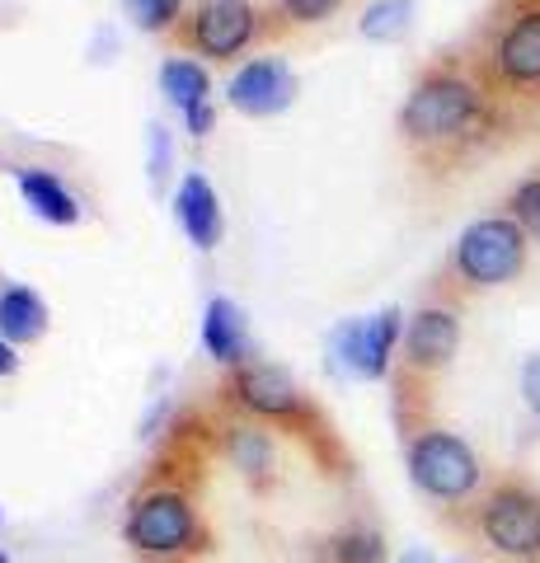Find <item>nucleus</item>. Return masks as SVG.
<instances>
[{
    "label": "nucleus",
    "mask_w": 540,
    "mask_h": 563,
    "mask_svg": "<svg viewBox=\"0 0 540 563\" xmlns=\"http://www.w3.org/2000/svg\"><path fill=\"white\" fill-rule=\"evenodd\" d=\"M235 461H240V470H264L268 465V437L240 428L235 432Z\"/></svg>",
    "instance_id": "21"
},
{
    "label": "nucleus",
    "mask_w": 540,
    "mask_h": 563,
    "mask_svg": "<svg viewBox=\"0 0 540 563\" xmlns=\"http://www.w3.org/2000/svg\"><path fill=\"white\" fill-rule=\"evenodd\" d=\"M0 563H5V554H0Z\"/></svg>",
    "instance_id": "27"
},
{
    "label": "nucleus",
    "mask_w": 540,
    "mask_h": 563,
    "mask_svg": "<svg viewBox=\"0 0 540 563\" xmlns=\"http://www.w3.org/2000/svg\"><path fill=\"white\" fill-rule=\"evenodd\" d=\"M14 366H20V357H14L10 339H0V376H14Z\"/></svg>",
    "instance_id": "25"
},
{
    "label": "nucleus",
    "mask_w": 540,
    "mask_h": 563,
    "mask_svg": "<svg viewBox=\"0 0 540 563\" xmlns=\"http://www.w3.org/2000/svg\"><path fill=\"white\" fill-rule=\"evenodd\" d=\"M161 95L179 113H194V109L207 103V95H212V76H207V66L188 62V57H169L161 66Z\"/></svg>",
    "instance_id": "16"
},
{
    "label": "nucleus",
    "mask_w": 540,
    "mask_h": 563,
    "mask_svg": "<svg viewBox=\"0 0 540 563\" xmlns=\"http://www.w3.org/2000/svg\"><path fill=\"white\" fill-rule=\"evenodd\" d=\"M43 329H47V306L38 291H29V287L0 291V339L33 343V339H43Z\"/></svg>",
    "instance_id": "14"
},
{
    "label": "nucleus",
    "mask_w": 540,
    "mask_h": 563,
    "mask_svg": "<svg viewBox=\"0 0 540 563\" xmlns=\"http://www.w3.org/2000/svg\"><path fill=\"white\" fill-rule=\"evenodd\" d=\"M399 563H438V559H432L428 550H409V554H405V559H399Z\"/></svg>",
    "instance_id": "26"
},
{
    "label": "nucleus",
    "mask_w": 540,
    "mask_h": 563,
    "mask_svg": "<svg viewBox=\"0 0 540 563\" xmlns=\"http://www.w3.org/2000/svg\"><path fill=\"white\" fill-rule=\"evenodd\" d=\"M179 5L184 0H123L128 20L136 29H146V33H165L174 20H179Z\"/></svg>",
    "instance_id": "19"
},
{
    "label": "nucleus",
    "mask_w": 540,
    "mask_h": 563,
    "mask_svg": "<svg viewBox=\"0 0 540 563\" xmlns=\"http://www.w3.org/2000/svg\"><path fill=\"white\" fill-rule=\"evenodd\" d=\"M235 395L258 418H296L301 413V390H296V380L283 372V366H268V362L235 366Z\"/></svg>",
    "instance_id": "11"
},
{
    "label": "nucleus",
    "mask_w": 540,
    "mask_h": 563,
    "mask_svg": "<svg viewBox=\"0 0 540 563\" xmlns=\"http://www.w3.org/2000/svg\"><path fill=\"white\" fill-rule=\"evenodd\" d=\"M521 404L540 418V352H531V357L521 362Z\"/></svg>",
    "instance_id": "23"
},
{
    "label": "nucleus",
    "mask_w": 540,
    "mask_h": 563,
    "mask_svg": "<svg viewBox=\"0 0 540 563\" xmlns=\"http://www.w3.org/2000/svg\"><path fill=\"white\" fill-rule=\"evenodd\" d=\"M489 128V99L470 76L451 66L428 70L399 109V132L418 155H447L480 141Z\"/></svg>",
    "instance_id": "1"
},
{
    "label": "nucleus",
    "mask_w": 540,
    "mask_h": 563,
    "mask_svg": "<svg viewBox=\"0 0 540 563\" xmlns=\"http://www.w3.org/2000/svg\"><path fill=\"white\" fill-rule=\"evenodd\" d=\"M508 217L527 231L536 244H540V179H521L517 188H513V198H508Z\"/></svg>",
    "instance_id": "20"
},
{
    "label": "nucleus",
    "mask_w": 540,
    "mask_h": 563,
    "mask_svg": "<svg viewBox=\"0 0 540 563\" xmlns=\"http://www.w3.org/2000/svg\"><path fill=\"white\" fill-rule=\"evenodd\" d=\"M480 540L508 563H540V493L527 484H498L480 503Z\"/></svg>",
    "instance_id": "4"
},
{
    "label": "nucleus",
    "mask_w": 540,
    "mask_h": 563,
    "mask_svg": "<svg viewBox=\"0 0 540 563\" xmlns=\"http://www.w3.org/2000/svg\"><path fill=\"white\" fill-rule=\"evenodd\" d=\"M225 95H231V109L235 113H245V118H273V113H283L287 103L296 99V76H291L287 62L258 57V62L235 70V80H231V90H225Z\"/></svg>",
    "instance_id": "10"
},
{
    "label": "nucleus",
    "mask_w": 540,
    "mask_h": 563,
    "mask_svg": "<svg viewBox=\"0 0 540 563\" xmlns=\"http://www.w3.org/2000/svg\"><path fill=\"white\" fill-rule=\"evenodd\" d=\"M258 33L254 0H198L184 20V43L202 52V57H240Z\"/></svg>",
    "instance_id": "6"
},
{
    "label": "nucleus",
    "mask_w": 540,
    "mask_h": 563,
    "mask_svg": "<svg viewBox=\"0 0 540 563\" xmlns=\"http://www.w3.org/2000/svg\"><path fill=\"white\" fill-rule=\"evenodd\" d=\"M527 250L531 235L513 217H480L465 225L456 250H451V273L465 287H503V282L527 273Z\"/></svg>",
    "instance_id": "2"
},
{
    "label": "nucleus",
    "mask_w": 540,
    "mask_h": 563,
    "mask_svg": "<svg viewBox=\"0 0 540 563\" xmlns=\"http://www.w3.org/2000/svg\"><path fill=\"white\" fill-rule=\"evenodd\" d=\"M198 540V517L184 493H146L128 517V544L146 554H179Z\"/></svg>",
    "instance_id": "7"
},
{
    "label": "nucleus",
    "mask_w": 540,
    "mask_h": 563,
    "mask_svg": "<svg viewBox=\"0 0 540 563\" xmlns=\"http://www.w3.org/2000/svg\"><path fill=\"white\" fill-rule=\"evenodd\" d=\"M20 192H24V202L52 225H76L80 221L76 198L66 192V184L52 179L47 169H20Z\"/></svg>",
    "instance_id": "15"
},
{
    "label": "nucleus",
    "mask_w": 540,
    "mask_h": 563,
    "mask_svg": "<svg viewBox=\"0 0 540 563\" xmlns=\"http://www.w3.org/2000/svg\"><path fill=\"white\" fill-rule=\"evenodd\" d=\"M343 5V0H283V10H287V20H296V24H320V20H329Z\"/></svg>",
    "instance_id": "22"
},
{
    "label": "nucleus",
    "mask_w": 540,
    "mask_h": 563,
    "mask_svg": "<svg viewBox=\"0 0 540 563\" xmlns=\"http://www.w3.org/2000/svg\"><path fill=\"white\" fill-rule=\"evenodd\" d=\"M461 347V314L451 306H423L405 324V366L414 376H438Z\"/></svg>",
    "instance_id": "9"
},
{
    "label": "nucleus",
    "mask_w": 540,
    "mask_h": 563,
    "mask_svg": "<svg viewBox=\"0 0 540 563\" xmlns=\"http://www.w3.org/2000/svg\"><path fill=\"white\" fill-rule=\"evenodd\" d=\"M489 76L508 95H540V0L517 5L489 43Z\"/></svg>",
    "instance_id": "5"
},
{
    "label": "nucleus",
    "mask_w": 540,
    "mask_h": 563,
    "mask_svg": "<svg viewBox=\"0 0 540 563\" xmlns=\"http://www.w3.org/2000/svg\"><path fill=\"white\" fill-rule=\"evenodd\" d=\"M202 343H207V352H212L217 362L245 366V314H240L235 301H225V296H212V301H207Z\"/></svg>",
    "instance_id": "13"
},
{
    "label": "nucleus",
    "mask_w": 540,
    "mask_h": 563,
    "mask_svg": "<svg viewBox=\"0 0 540 563\" xmlns=\"http://www.w3.org/2000/svg\"><path fill=\"white\" fill-rule=\"evenodd\" d=\"M399 339H405V314L390 306V310L372 314V320H348L334 333V352H339V362L353 376L381 380V376L390 372V357H395Z\"/></svg>",
    "instance_id": "8"
},
{
    "label": "nucleus",
    "mask_w": 540,
    "mask_h": 563,
    "mask_svg": "<svg viewBox=\"0 0 540 563\" xmlns=\"http://www.w3.org/2000/svg\"><path fill=\"white\" fill-rule=\"evenodd\" d=\"M409 479L418 493H428L432 503H465L480 488L484 470L480 455L470 451L465 437L447 428H423L409 442Z\"/></svg>",
    "instance_id": "3"
},
{
    "label": "nucleus",
    "mask_w": 540,
    "mask_h": 563,
    "mask_svg": "<svg viewBox=\"0 0 540 563\" xmlns=\"http://www.w3.org/2000/svg\"><path fill=\"white\" fill-rule=\"evenodd\" d=\"M184 122H188V132H194V136H207V132H212V103H202V109H194V113H184Z\"/></svg>",
    "instance_id": "24"
},
{
    "label": "nucleus",
    "mask_w": 540,
    "mask_h": 563,
    "mask_svg": "<svg viewBox=\"0 0 540 563\" xmlns=\"http://www.w3.org/2000/svg\"><path fill=\"white\" fill-rule=\"evenodd\" d=\"M174 217H179L184 235L198 244V250H217L221 240V202L217 188L202 179V174H188L179 184V198H174Z\"/></svg>",
    "instance_id": "12"
},
{
    "label": "nucleus",
    "mask_w": 540,
    "mask_h": 563,
    "mask_svg": "<svg viewBox=\"0 0 540 563\" xmlns=\"http://www.w3.org/2000/svg\"><path fill=\"white\" fill-rule=\"evenodd\" d=\"M381 559H386V544L367 526H353V531L334 540V563H381Z\"/></svg>",
    "instance_id": "18"
},
{
    "label": "nucleus",
    "mask_w": 540,
    "mask_h": 563,
    "mask_svg": "<svg viewBox=\"0 0 540 563\" xmlns=\"http://www.w3.org/2000/svg\"><path fill=\"white\" fill-rule=\"evenodd\" d=\"M414 20V0H376L362 14V38H376V43H395L405 38V29Z\"/></svg>",
    "instance_id": "17"
}]
</instances>
